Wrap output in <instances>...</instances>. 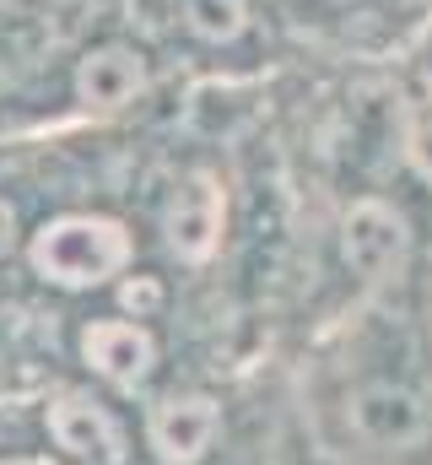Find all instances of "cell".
I'll use <instances>...</instances> for the list:
<instances>
[{
    "label": "cell",
    "instance_id": "cell-1",
    "mask_svg": "<svg viewBox=\"0 0 432 465\" xmlns=\"http://www.w3.org/2000/svg\"><path fill=\"white\" fill-rule=\"evenodd\" d=\"M22 265L38 287L60 298H93V292L119 287L124 276H135V232L108 212L65 206L27 228Z\"/></svg>",
    "mask_w": 432,
    "mask_h": 465
},
{
    "label": "cell",
    "instance_id": "cell-2",
    "mask_svg": "<svg viewBox=\"0 0 432 465\" xmlns=\"http://www.w3.org/2000/svg\"><path fill=\"white\" fill-rule=\"evenodd\" d=\"M38 433L65 465H130L135 433L98 390H54L38 406Z\"/></svg>",
    "mask_w": 432,
    "mask_h": 465
},
{
    "label": "cell",
    "instance_id": "cell-3",
    "mask_svg": "<svg viewBox=\"0 0 432 465\" xmlns=\"http://www.w3.org/2000/svg\"><path fill=\"white\" fill-rule=\"evenodd\" d=\"M146 87H152V54L135 38H93L76 49L65 71V98L93 119L135 109Z\"/></svg>",
    "mask_w": 432,
    "mask_h": 465
},
{
    "label": "cell",
    "instance_id": "cell-4",
    "mask_svg": "<svg viewBox=\"0 0 432 465\" xmlns=\"http://www.w3.org/2000/svg\"><path fill=\"white\" fill-rule=\"evenodd\" d=\"M76 357H82V368H87L103 390H113V395H141V390L157 379L162 347H157V336H152V325H146L141 314L113 309V314L82 320V331H76Z\"/></svg>",
    "mask_w": 432,
    "mask_h": 465
},
{
    "label": "cell",
    "instance_id": "cell-5",
    "mask_svg": "<svg viewBox=\"0 0 432 465\" xmlns=\"http://www.w3.org/2000/svg\"><path fill=\"white\" fill-rule=\"evenodd\" d=\"M221 223H227V201H221V184L206 179V173H184V179L162 195V212H157L162 243H168L184 265L211 260L216 243H221Z\"/></svg>",
    "mask_w": 432,
    "mask_h": 465
},
{
    "label": "cell",
    "instance_id": "cell-6",
    "mask_svg": "<svg viewBox=\"0 0 432 465\" xmlns=\"http://www.w3.org/2000/svg\"><path fill=\"white\" fill-rule=\"evenodd\" d=\"M216 428H221L216 401L195 390H173L146 406V450L162 465H201L216 444Z\"/></svg>",
    "mask_w": 432,
    "mask_h": 465
},
{
    "label": "cell",
    "instance_id": "cell-7",
    "mask_svg": "<svg viewBox=\"0 0 432 465\" xmlns=\"http://www.w3.org/2000/svg\"><path fill=\"white\" fill-rule=\"evenodd\" d=\"M340 243H346V265L362 282H384L406 254V228L384 201H362V206H351Z\"/></svg>",
    "mask_w": 432,
    "mask_h": 465
},
{
    "label": "cell",
    "instance_id": "cell-8",
    "mask_svg": "<svg viewBox=\"0 0 432 465\" xmlns=\"http://www.w3.org/2000/svg\"><path fill=\"white\" fill-rule=\"evenodd\" d=\"M346 417H351V428H357L362 439H373V444H400V439L417 433L422 401H417L400 379H368V384L351 390Z\"/></svg>",
    "mask_w": 432,
    "mask_h": 465
},
{
    "label": "cell",
    "instance_id": "cell-9",
    "mask_svg": "<svg viewBox=\"0 0 432 465\" xmlns=\"http://www.w3.org/2000/svg\"><path fill=\"white\" fill-rule=\"evenodd\" d=\"M179 27L195 44H232L249 27V0H179Z\"/></svg>",
    "mask_w": 432,
    "mask_h": 465
},
{
    "label": "cell",
    "instance_id": "cell-10",
    "mask_svg": "<svg viewBox=\"0 0 432 465\" xmlns=\"http://www.w3.org/2000/svg\"><path fill=\"white\" fill-rule=\"evenodd\" d=\"M22 238H27V228H22V212H16V201H11V195H0V260L22 254Z\"/></svg>",
    "mask_w": 432,
    "mask_h": 465
}]
</instances>
